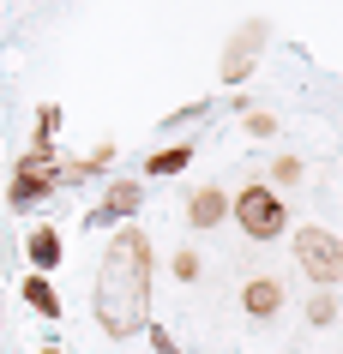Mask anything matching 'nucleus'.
I'll list each match as a JSON object with an SVG mask.
<instances>
[{
    "mask_svg": "<svg viewBox=\"0 0 343 354\" xmlns=\"http://www.w3.org/2000/svg\"><path fill=\"white\" fill-rule=\"evenodd\" d=\"M223 210H229V198H223V192H199V198H193V205H187V216H193V223H199V228H211V223H217V216H223Z\"/></svg>",
    "mask_w": 343,
    "mask_h": 354,
    "instance_id": "obj_9",
    "label": "nucleus"
},
{
    "mask_svg": "<svg viewBox=\"0 0 343 354\" xmlns=\"http://www.w3.org/2000/svg\"><path fill=\"white\" fill-rule=\"evenodd\" d=\"M55 150H30V156H24L19 162V180H37V187H55Z\"/></svg>",
    "mask_w": 343,
    "mask_h": 354,
    "instance_id": "obj_8",
    "label": "nucleus"
},
{
    "mask_svg": "<svg viewBox=\"0 0 343 354\" xmlns=\"http://www.w3.org/2000/svg\"><path fill=\"white\" fill-rule=\"evenodd\" d=\"M55 132H60V109L49 102V109H37V150L55 145Z\"/></svg>",
    "mask_w": 343,
    "mask_h": 354,
    "instance_id": "obj_12",
    "label": "nucleus"
},
{
    "mask_svg": "<svg viewBox=\"0 0 343 354\" xmlns=\"http://www.w3.org/2000/svg\"><path fill=\"white\" fill-rule=\"evenodd\" d=\"M42 354H67V348H55V342H49V348H42Z\"/></svg>",
    "mask_w": 343,
    "mask_h": 354,
    "instance_id": "obj_18",
    "label": "nucleus"
},
{
    "mask_svg": "<svg viewBox=\"0 0 343 354\" xmlns=\"http://www.w3.org/2000/svg\"><path fill=\"white\" fill-rule=\"evenodd\" d=\"M241 300H247V313H259V318H265V313H277V306H283V288H277V282H253V288H247Z\"/></svg>",
    "mask_w": 343,
    "mask_h": 354,
    "instance_id": "obj_10",
    "label": "nucleus"
},
{
    "mask_svg": "<svg viewBox=\"0 0 343 354\" xmlns=\"http://www.w3.org/2000/svg\"><path fill=\"white\" fill-rule=\"evenodd\" d=\"M175 277L193 282V277H199V259H193V252H181V259H175Z\"/></svg>",
    "mask_w": 343,
    "mask_h": 354,
    "instance_id": "obj_16",
    "label": "nucleus"
},
{
    "mask_svg": "<svg viewBox=\"0 0 343 354\" xmlns=\"http://www.w3.org/2000/svg\"><path fill=\"white\" fill-rule=\"evenodd\" d=\"M139 198H145V192H139V180H114V187L103 192V205L91 210V228H114L121 216H133V210H139Z\"/></svg>",
    "mask_w": 343,
    "mask_h": 354,
    "instance_id": "obj_4",
    "label": "nucleus"
},
{
    "mask_svg": "<svg viewBox=\"0 0 343 354\" xmlns=\"http://www.w3.org/2000/svg\"><path fill=\"white\" fill-rule=\"evenodd\" d=\"M145 330H151V348H157V354H181V348H175V336L163 330V324H145Z\"/></svg>",
    "mask_w": 343,
    "mask_h": 354,
    "instance_id": "obj_15",
    "label": "nucleus"
},
{
    "mask_svg": "<svg viewBox=\"0 0 343 354\" xmlns=\"http://www.w3.org/2000/svg\"><path fill=\"white\" fill-rule=\"evenodd\" d=\"M259 30L265 24H247L241 37L229 42V60H223V78H241V66H253V55H259Z\"/></svg>",
    "mask_w": 343,
    "mask_h": 354,
    "instance_id": "obj_6",
    "label": "nucleus"
},
{
    "mask_svg": "<svg viewBox=\"0 0 343 354\" xmlns=\"http://www.w3.org/2000/svg\"><path fill=\"white\" fill-rule=\"evenodd\" d=\"M19 300H24V306H30L37 318H60V295H55V282H49V277H37V270H30V277L19 282Z\"/></svg>",
    "mask_w": 343,
    "mask_h": 354,
    "instance_id": "obj_5",
    "label": "nucleus"
},
{
    "mask_svg": "<svg viewBox=\"0 0 343 354\" xmlns=\"http://www.w3.org/2000/svg\"><path fill=\"white\" fill-rule=\"evenodd\" d=\"M24 252H30V264H37V277H42V270H55V264H60V234H55V228H30Z\"/></svg>",
    "mask_w": 343,
    "mask_h": 354,
    "instance_id": "obj_7",
    "label": "nucleus"
},
{
    "mask_svg": "<svg viewBox=\"0 0 343 354\" xmlns=\"http://www.w3.org/2000/svg\"><path fill=\"white\" fill-rule=\"evenodd\" d=\"M235 216H241V228H247L253 241L283 234V205H277L265 187H247V192H241V198H235Z\"/></svg>",
    "mask_w": 343,
    "mask_h": 354,
    "instance_id": "obj_3",
    "label": "nucleus"
},
{
    "mask_svg": "<svg viewBox=\"0 0 343 354\" xmlns=\"http://www.w3.org/2000/svg\"><path fill=\"white\" fill-rule=\"evenodd\" d=\"M307 318H313V324H331V318H337V300H331V295H313Z\"/></svg>",
    "mask_w": 343,
    "mask_h": 354,
    "instance_id": "obj_14",
    "label": "nucleus"
},
{
    "mask_svg": "<svg viewBox=\"0 0 343 354\" xmlns=\"http://www.w3.org/2000/svg\"><path fill=\"white\" fill-rule=\"evenodd\" d=\"M187 162H193V150L175 145V150H163V156H151V162H145V174H181Z\"/></svg>",
    "mask_w": 343,
    "mask_h": 354,
    "instance_id": "obj_11",
    "label": "nucleus"
},
{
    "mask_svg": "<svg viewBox=\"0 0 343 354\" xmlns=\"http://www.w3.org/2000/svg\"><path fill=\"white\" fill-rule=\"evenodd\" d=\"M91 313L109 336H139L151 324V246L139 228H121L109 241L91 288Z\"/></svg>",
    "mask_w": 343,
    "mask_h": 354,
    "instance_id": "obj_1",
    "label": "nucleus"
},
{
    "mask_svg": "<svg viewBox=\"0 0 343 354\" xmlns=\"http://www.w3.org/2000/svg\"><path fill=\"white\" fill-rule=\"evenodd\" d=\"M247 132H259V138H271V132H277V120H271V114H253V120H247Z\"/></svg>",
    "mask_w": 343,
    "mask_h": 354,
    "instance_id": "obj_17",
    "label": "nucleus"
},
{
    "mask_svg": "<svg viewBox=\"0 0 343 354\" xmlns=\"http://www.w3.org/2000/svg\"><path fill=\"white\" fill-rule=\"evenodd\" d=\"M295 259L307 264L313 282H343V241H331L325 228H301L295 234Z\"/></svg>",
    "mask_w": 343,
    "mask_h": 354,
    "instance_id": "obj_2",
    "label": "nucleus"
},
{
    "mask_svg": "<svg viewBox=\"0 0 343 354\" xmlns=\"http://www.w3.org/2000/svg\"><path fill=\"white\" fill-rule=\"evenodd\" d=\"M42 192H49V187H37V180H12V205H19V210H37Z\"/></svg>",
    "mask_w": 343,
    "mask_h": 354,
    "instance_id": "obj_13",
    "label": "nucleus"
}]
</instances>
